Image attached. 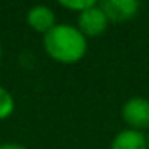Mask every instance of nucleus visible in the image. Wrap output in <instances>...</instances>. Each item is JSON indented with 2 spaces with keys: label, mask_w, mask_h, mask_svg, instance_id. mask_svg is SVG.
<instances>
[{
  "label": "nucleus",
  "mask_w": 149,
  "mask_h": 149,
  "mask_svg": "<svg viewBox=\"0 0 149 149\" xmlns=\"http://www.w3.org/2000/svg\"><path fill=\"white\" fill-rule=\"evenodd\" d=\"M44 49L47 56L60 63H76L88 49L86 37L72 25H54L44 35Z\"/></svg>",
  "instance_id": "1"
},
{
  "label": "nucleus",
  "mask_w": 149,
  "mask_h": 149,
  "mask_svg": "<svg viewBox=\"0 0 149 149\" xmlns=\"http://www.w3.org/2000/svg\"><path fill=\"white\" fill-rule=\"evenodd\" d=\"M121 116L123 121L130 126V130H149V100L142 97H133L126 100L121 109Z\"/></svg>",
  "instance_id": "2"
},
{
  "label": "nucleus",
  "mask_w": 149,
  "mask_h": 149,
  "mask_svg": "<svg viewBox=\"0 0 149 149\" xmlns=\"http://www.w3.org/2000/svg\"><path fill=\"white\" fill-rule=\"evenodd\" d=\"M107 25H109V19L98 4L86 9L84 13H81L77 16V28L84 37L102 35L107 30Z\"/></svg>",
  "instance_id": "3"
},
{
  "label": "nucleus",
  "mask_w": 149,
  "mask_h": 149,
  "mask_svg": "<svg viewBox=\"0 0 149 149\" xmlns=\"http://www.w3.org/2000/svg\"><path fill=\"white\" fill-rule=\"evenodd\" d=\"M109 21H128L137 16L140 4L137 0H104L98 4Z\"/></svg>",
  "instance_id": "4"
},
{
  "label": "nucleus",
  "mask_w": 149,
  "mask_h": 149,
  "mask_svg": "<svg viewBox=\"0 0 149 149\" xmlns=\"http://www.w3.org/2000/svg\"><path fill=\"white\" fill-rule=\"evenodd\" d=\"M26 21H28L32 30L44 33V35L56 25L54 23V13L47 6H33L26 14Z\"/></svg>",
  "instance_id": "5"
},
{
  "label": "nucleus",
  "mask_w": 149,
  "mask_h": 149,
  "mask_svg": "<svg viewBox=\"0 0 149 149\" xmlns=\"http://www.w3.org/2000/svg\"><path fill=\"white\" fill-rule=\"evenodd\" d=\"M111 149H147V137L142 132L128 128L114 137Z\"/></svg>",
  "instance_id": "6"
},
{
  "label": "nucleus",
  "mask_w": 149,
  "mask_h": 149,
  "mask_svg": "<svg viewBox=\"0 0 149 149\" xmlns=\"http://www.w3.org/2000/svg\"><path fill=\"white\" fill-rule=\"evenodd\" d=\"M14 112V98L13 95L0 86V119H6Z\"/></svg>",
  "instance_id": "7"
},
{
  "label": "nucleus",
  "mask_w": 149,
  "mask_h": 149,
  "mask_svg": "<svg viewBox=\"0 0 149 149\" xmlns=\"http://www.w3.org/2000/svg\"><path fill=\"white\" fill-rule=\"evenodd\" d=\"M60 6L65 7V9H70V11H77L81 14L86 9L97 6V2L95 0H60Z\"/></svg>",
  "instance_id": "8"
},
{
  "label": "nucleus",
  "mask_w": 149,
  "mask_h": 149,
  "mask_svg": "<svg viewBox=\"0 0 149 149\" xmlns=\"http://www.w3.org/2000/svg\"><path fill=\"white\" fill-rule=\"evenodd\" d=\"M0 149H26V147L21 146V144H2Z\"/></svg>",
  "instance_id": "9"
},
{
  "label": "nucleus",
  "mask_w": 149,
  "mask_h": 149,
  "mask_svg": "<svg viewBox=\"0 0 149 149\" xmlns=\"http://www.w3.org/2000/svg\"><path fill=\"white\" fill-rule=\"evenodd\" d=\"M0 58H2V44H0Z\"/></svg>",
  "instance_id": "10"
},
{
  "label": "nucleus",
  "mask_w": 149,
  "mask_h": 149,
  "mask_svg": "<svg viewBox=\"0 0 149 149\" xmlns=\"http://www.w3.org/2000/svg\"><path fill=\"white\" fill-rule=\"evenodd\" d=\"M147 149H149V137H147Z\"/></svg>",
  "instance_id": "11"
}]
</instances>
